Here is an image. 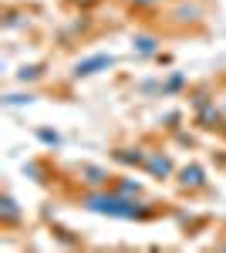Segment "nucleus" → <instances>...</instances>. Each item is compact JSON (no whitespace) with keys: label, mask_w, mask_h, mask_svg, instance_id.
Segmentation results:
<instances>
[{"label":"nucleus","mask_w":226,"mask_h":253,"mask_svg":"<svg viewBox=\"0 0 226 253\" xmlns=\"http://www.w3.org/2000/svg\"><path fill=\"white\" fill-rule=\"evenodd\" d=\"M81 206L88 213L108 216V219H125V223H145L155 216V206L152 203H142V196H125L115 193V189H88L81 196Z\"/></svg>","instance_id":"f257e3e1"},{"label":"nucleus","mask_w":226,"mask_h":253,"mask_svg":"<svg viewBox=\"0 0 226 253\" xmlns=\"http://www.w3.org/2000/svg\"><path fill=\"white\" fill-rule=\"evenodd\" d=\"M192 112H196V125L203 128V132H216V128H223V108H216V101L206 95V91H199V95L192 98Z\"/></svg>","instance_id":"f03ea898"},{"label":"nucleus","mask_w":226,"mask_h":253,"mask_svg":"<svg viewBox=\"0 0 226 253\" xmlns=\"http://www.w3.org/2000/svg\"><path fill=\"white\" fill-rule=\"evenodd\" d=\"M118 64V58L115 54H88V58H81L75 61V68H71V78H94V75H101V71H108V68H115Z\"/></svg>","instance_id":"7ed1b4c3"},{"label":"nucleus","mask_w":226,"mask_h":253,"mask_svg":"<svg viewBox=\"0 0 226 253\" xmlns=\"http://www.w3.org/2000/svg\"><path fill=\"white\" fill-rule=\"evenodd\" d=\"M176 182L189 193H199V189H206V169L199 162H186L182 169H176Z\"/></svg>","instance_id":"20e7f679"},{"label":"nucleus","mask_w":226,"mask_h":253,"mask_svg":"<svg viewBox=\"0 0 226 253\" xmlns=\"http://www.w3.org/2000/svg\"><path fill=\"white\" fill-rule=\"evenodd\" d=\"M145 172H149L152 179H169V175L176 172V159H172L169 152H149V159H145Z\"/></svg>","instance_id":"39448f33"},{"label":"nucleus","mask_w":226,"mask_h":253,"mask_svg":"<svg viewBox=\"0 0 226 253\" xmlns=\"http://www.w3.org/2000/svg\"><path fill=\"white\" fill-rule=\"evenodd\" d=\"M112 159L118 162V166H125V169H145L149 152H145L142 145H125V149H115Z\"/></svg>","instance_id":"423d86ee"},{"label":"nucleus","mask_w":226,"mask_h":253,"mask_svg":"<svg viewBox=\"0 0 226 253\" xmlns=\"http://www.w3.org/2000/svg\"><path fill=\"white\" fill-rule=\"evenodd\" d=\"M20 219H24V213H20L17 199L10 193H3L0 196V226L3 230H14V226H20Z\"/></svg>","instance_id":"0eeeda50"},{"label":"nucleus","mask_w":226,"mask_h":253,"mask_svg":"<svg viewBox=\"0 0 226 253\" xmlns=\"http://www.w3.org/2000/svg\"><path fill=\"white\" fill-rule=\"evenodd\" d=\"M78 179H81L88 189H105L112 175H108L105 166H81V169H78Z\"/></svg>","instance_id":"6e6552de"},{"label":"nucleus","mask_w":226,"mask_h":253,"mask_svg":"<svg viewBox=\"0 0 226 253\" xmlns=\"http://www.w3.org/2000/svg\"><path fill=\"white\" fill-rule=\"evenodd\" d=\"M159 47H162V41L155 38V34H135L132 38V54L135 58H155Z\"/></svg>","instance_id":"1a4fd4ad"},{"label":"nucleus","mask_w":226,"mask_h":253,"mask_svg":"<svg viewBox=\"0 0 226 253\" xmlns=\"http://www.w3.org/2000/svg\"><path fill=\"white\" fill-rule=\"evenodd\" d=\"M199 17H203V7L199 3H189V0L172 10V20L176 24H199Z\"/></svg>","instance_id":"9d476101"},{"label":"nucleus","mask_w":226,"mask_h":253,"mask_svg":"<svg viewBox=\"0 0 226 253\" xmlns=\"http://www.w3.org/2000/svg\"><path fill=\"white\" fill-rule=\"evenodd\" d=\"M0 105L3 108H24V105H34V95L31 91H7L0 98Z\"/></svg>","instance_id":"9b49d317"},{"label":"nucleus","mask_w":226,"mask_h":253,"mask_svg":"<svg viewBox=\"0 0 226 253\" xmlns=\"http://www.w3.org/2000/svg\"><path fill=\"white\" fill-rule=\"evenodd\" d=\"M44 78V64H24V68H17V81L20 84H34V81Z\"/></svg>","instance_id":"f8f14e48"},{"label":"nucleus","mask_w":226,"mask_h":253,"mask_svg":"<svg viewBox=\"0 0 226 253\" xmlns=\"http://www.w3.org/2000/svg\"><path fill=\"white\" fill-rule=\"evenodd\" d=\"M112 189L115 193H125V196H142V182L138 179H129V175H118Z\"/></svg>","instance_id":"ddd939ff"},{"label":"nucleus","mask_w":226,"mask_h":253,"mask_svg":"<svg viewBox=\"0 0 226 253\" xmlns=\"http://www.w3.org/2000/svg\"><path fill=\"white\" fill-rule=\"evenodd\" d=\"M182 88H186V75L182 71H172L169 78L162 81V95H179Z\"/></svg>","instance_id":"4468645a"},{"label":"nucleus","mask_w":226,"mask_h":253,"mask_svg":"<svg viewBox=\"0 0 226 253\" xmlns=\"http://www.w3.org/2000/svg\"><path fill=\"white\" fill-rule=\"evenodd\" d=\"M34 135H38V142H41V145H47V149H57V145L64 142L61 132H54V128H38Z\"/></svg>","instance_id":"2eb2a0df"},{"label":"nucleus","mask_w":226,"mask_h":253,"mask_svg":"<svg viewBox=\"0 0 226 253\" xmlns=\"http://www.w3.org/2000/svg\"><path fill=\"white\" fill-rule=\"evenodd\" d=\"M3 27H7V31H20V27H27V17H24L20 10H7V14H3Z\"/></svg>","instance_id":"dca6fc26"},{"label":"nucleus","mask_w":226,"mask_h":253,"mask_svg":"<svg viewBox=\"0 0 226 253\" xmlns=\"http://www.w3.org/2000/svg\"><path fill=\"white\" fill-rule=\"evenodd\" d=\"M24 175H31L34 182H44V175H47V169H44L41 162H24Z\"/></svg>","instance_id":"f3484780"},{"label":"nucleus","mask_w":226,"mask_h":253,"mask_svg":"<svg viewBox=\"0 0 226 253\" xmlns=\"http://www.w3.org/2000/svg\"><path fill=\"white\" fill-rule=\"evenodd\" d=\"M138 91H142V95H162V81H142Z\"/></svg>","instance_id":"a211bd4d"},{"label":"nucleus","mask_w":226,"mask_h":253,"mask_svg":"<svg viewBox=\"0 0 226 253\" xmlns=\"http://www.w3.org/2000/svg\"><path fill=\"white\" fill-rule=\"evenodd\" d=\"M162 122H166V128H179L182 115H179V112H166V118H162Z\"/></svg>","instance_id":"6ab92c4d"},{"label":"nucleus","mask_w":226,"mask_h":253,"mask_svg":"<svg viewBox=\"0 0 226 253\" xmlns=\"http://www.w3.org/2000/svg\"><path fill=\"white\" fill-rule=\"evenodd\" d=\"M129 3H132V7H155L159 0H129Z\"/></svg>","instance_id":"aec40b11"},{"label":"nucleus","mask_w":226,"mask_h":253,"mask_svg":"<svg viewBox=\"0 0 226 253\" xmlns=\"http://www.w3.org/2000/svg\"><path fill=\"white\" fill-rule=\"evenodd\" d=\"M68 3H75V7H91L94 0H68Z\"/></svg>","instance_id":"412c9836"},{"label":"nucleus","mask_w":226,"mask_h":253,"mask_svg":"<svg viewBox=\"0 0 226 253\" xmlns=\"http://www.w3.org/2000/svg\"><path fill=\"white\" fill-rule=\"evenodd\" d=\"M223 115H226V101H223Z\"/></svg>","instance_id":"4be33fe9"},{"label":"nucleus","mask_w":226,"mask_h":253,"mask_svg":"<svg viewBox=\"0 0 226 253\" xmlns=\"http://www.w3.org/2000/svg\"><path fill=\"white\" fill-rule=\"evenodd\" d=\"M223 250H226V243H223Z\"/></svg>","instance_id":"5701e85b"}]
</instances>
